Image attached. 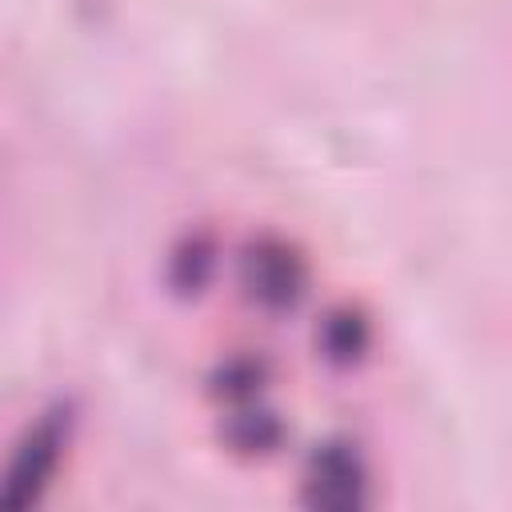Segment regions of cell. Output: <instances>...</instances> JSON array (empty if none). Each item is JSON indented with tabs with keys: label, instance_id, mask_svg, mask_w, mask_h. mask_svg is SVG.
Masks as SVG:
<instances>
[{
	"label": "cell",
	"instance_id": "cell-2",
	"mask_svg": "<svg viewBox=\"0 0 512 512\" xmlns=\"http://www.w3.org/2000/svg\"><path fill=\"white\" fill-rule=\"evenodd\" d=\"M244 292L268 312H292L308 292V260L280 236H256L240 256Z\"/></svg>",
	"mask_w": 512,
	"mask_h": 512
},
{
	"label": "cell",
	"instance_id": "cell-4",
	"mask_svg": "<svg viewBox=\"0 0 512 512\" xmlns=\"http://www.w3.org/2000/svg\"><path fill=\"white\" fill-rule=\"evenodd\" d=\"M316 348H320L324 360L336 364V368L360 364L364 352L372 348V324H368V316H364L360 308H348V304L332 308V312L320 320V328H316Z\"/></svg>",
	"mask_w": 512,
	"mask_h": 512
},
{
	"label": "cell",
	"instance_id": "cell-7",
	"mask_svg": "<svg viewBox=\"0 0 512 512\" xmlns=\"http://www.w3.org/2000/svg\"><path fill=\"white\" fill-rule=\"evenodd\" d=\"M264 380H268V364L260 356H228L212 372V396L224 404H248L264 392Z\"/></svg>",
	"mask_w": 512,
	"mask_h": 512
},
{
	"label": "cell",
	"instance_id": "cell-1",
	"mask_svg": "<svg viewBox=\"0 0 512 512\" xmlns=\"http://www.w3.org/2000/svg\"><path fill=\"white\" fill-rule=\"evenodd\" d=\"M72 440V408L56 404L48 412H40L36 424L24 428V436L16 440L4 472H0V508H28L44 496V488L52 484L64 452Z\"/></svg>",
	"mask_w": 512,
	"mask_h": 512
},
{
	"label": "cell",
	"instance_id": "cell-6",
	"mask_svg": "<svg viewBox=\"0 0 512 512\" xmlns=\"http://www.w3.org/2000/svg\"><path fill=\"white\" fill-rule=\"evenodd\" d=\"M212 268H216V248L208 236H184L176 248H172V260H168V280L180 296H196L208 280H212Z\"/></svg>",
	"mask_w": 512,
	"mask_h": 512
},
{
	"label": "cell",
	"instance_id": "cell-5",
	"mask_svg": "<svg viewBox=\"0 0 512 512\" xmlns=\"http://www.w3.org/2000/svg\"><path fill=\"white\" fill-rule=\"evenodd\" d=\"M220 436L240 456H268L284 440V420L272 408H260L256 400H248V404H232Z\"/></svg>",
	"mask_w": 512,
	"mask_h": 512
},
{
	"label": "cell",
	"instance_id": "cell-3",
	"mask_svg": "<svg viewBox=\"0 0 512 512\" xmlns=\"http://www.w3.org/2000/svg\"><path fill=\"white\" fill-rule=\"evenodd\" d=\"M364 500H368V464L360 448L348 440L316 444V452L304 464V504L348 512L360 508Z\"/></svg>",
	"mask_w": 512,
	"mask_h": 512
}]
</instances>
